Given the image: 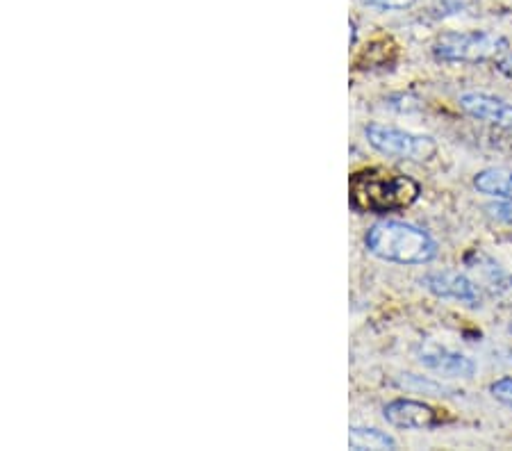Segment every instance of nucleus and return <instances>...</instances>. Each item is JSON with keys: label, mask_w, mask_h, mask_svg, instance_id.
Here are the masks:
<instances>
[{"label": "nucleus", "mask_w": 512, "mask_h": 451, "mask_svg": "<svg viewBox=\"0 0 512 451\" xmlns=\"http://www.w3.org/2000/svg\"><path fill=\"white\" fill-rule=\"evenodd\" d=\"M421 185L415 178L383 167L355 171L349 180V199L358 212L387 215L410 208L419 199Z\"/></svg>", "instance_id": "1"}, {"label": "nucleus", "mask_w": 512, "mask_h": 451, "mask_svg": "<svg viewBox=\"0 0 512 451\" xmlns=\"http://www.w3.org/2000/svg\"><path fill=\"white\" fill-rule=\"evenodd\" d=\"M365 246L371 256L394 265H428L437 256V242L424 228L396 219H383L371 226Z\"/></svg>", "instance_id": "2"}, {"label": "nucleus", "mask_w": 512, "mask_h": 451, "mask_svg": "<svg viewBox=\"0 0 512 451\" xmlns=\"http://www.w3.org/2000/svg\"><path fill=\"white\" fill-rule=\"evenodd\" d=\"M433 53L442 62L481 64L499 60L508 53V39L494 32L472 30V32H444L437 37Z\"/></svg>", "instance_id": "3"}, {"label": "nucleus", "mask_w": 512, "mask_h": 451, "mask_svg": "<svg viewBox=\"0 0 512 451\" xmlns=\"http://www.w3.org/2000/svg\"><path fill=\"white\" fill-rule=\"evenodd\" d=\"M365 137L378 153L387 155V158L426 162L437 155V142L433 137L415 135L410 130L383 126V123H369Z\"/></svg>", "instance_id": "4"}, {"label": "nucleus", "mask_w": 512, "mask_h": 451, "mask_svg": "<svg viewBox=\"0 0 512 451\" xmlns=\"http://www.w3.org/2000/svg\"><path fill=\"white\" fill-rule=\"evenodd\" d=\"M383 417L394 429L421 431L442 424L440 410L415 399H394L383 408Z\"/></svg>", "instance_id": "5"}, {"label": "nucleus", "mask_w": 512, "mask_h": 451, "mask_svg": "<svg viewBox=\"0 0 512 451\" xmlns=\"http://www.w3.org/2000/svg\"><path fill=\"white\" fill-rule=\"evenodd\" d=\"M458 105L469 117L490 123V126H497L501 130H512V105L503 101V98L469 92L458 98Z\"/></svg>", "instance_id": "6"}, {"label": "nucleus", "mask_w": 512, "mask_h": 451, "mask_svg": "<svg viewBox=\"0 0 512 451\" xmlns=\"http://www.w3.org/2000/svg\"><path fill=\"white\" fill-rule=\"evenodd\" d=\"M421 285L444 299L465 301L472 303V306L481 301V292H478L476 283L460 272H431L421 278Z\"/></svg>", "instance_id": "7"}, {"label": "nucleus", "mask_w": 512, "mask_h": 451, "mask_svg": "<svg viewBox=\"0 0 512 451\" xmlns=\"http://www.w3.org/2000/svg\"><path fill=\"white\" fill-rule=\"evenodd\" d=\"M419 360H421V365L433 369V372L442 374V376H456V379H469V376H474V372H476L474 360H469L462 354H456V351L433 347V344L421 351Z\"/></svg>", "instance_id": "8"}, {"label": "nucleus", "mask_w": 512, "mask_h": 451, "mask_svg": "<svg viewBox=\"0 0 512 451\" xmlns=\"http://www.w3.org/2000/svg\"><path fill=\"white\" fill-rule=\"evenodd\" d=\"M474 187L494 199H512V169H483L474 178Z\"/></svg>", "instance_id": "9"}, {"label": "nucleus", "mask_w": 512, "mask_h": 451, "mask_svg": "<svg viewBox=\"0 0 512 451\" xmlns=\"http://www.w3.org/2000/svg\"><path fill=\"white\" fill-rule=\"evenodd\" d=\"M349 447L355 451L365 449H396V440L378 429H367V426H351L349 429Z\"/></svg>", "instance_id": "10"}, {"label": "nucleus", "mask_w": 512, "mask_h": 451, "mask_svg": "<svg viewBox=\"0 0 512 451\" xmlns=\"http://www.w3.org/2000/svg\"><path fill=\"white\" fill-rule=\"evenodd\" d=\"M490 395L499 401V404L512 408V376H503V379L494 381L490 385Z\"/></svg>", "instance_id": "11"}, {"label": "nucleus", "mask_w": 512, "mask_h": 451, "mask_svg": "<svg viewBox=\"0 0 512 451\" xmlns=\"http://www.w3.org/2000/svg\"><path fill=\"white\" fill-rule=\"evenodd\" d=\"M365 7H371V10H381V12H399V10H408L417 3V0H360Z\"/></svg>", "instance_id": "12"}, {"label": "nucleus", "mask_w": 512, "mask_h": 451, "mask_svg": "<svg viewBox=\"0 0 512 451\" xmlns=\"http://www.w3.org/2000/svg\"><path fill=\"white\" fill-rule=\"evenodd\" d=\"M487 215L501 221V224L512 226V199H501L497 203H490L487 205Z\"/></svg>", "instance_id": "13"}, {"label": "nucleus", "mask_w": 512, "mask_h": 451, "mask_svg": "<svg viewBox=\"0 0 512 451\" xmlns=\"http://www.w3.org/2000/svg\"><path fill=\"white\" fill-rule=\"evenodd\" d=\"M497 69L503 73V76L512 80V53H506L497 60Z\"/></svg>", "instance_id": "14"}]
</instances>
